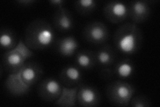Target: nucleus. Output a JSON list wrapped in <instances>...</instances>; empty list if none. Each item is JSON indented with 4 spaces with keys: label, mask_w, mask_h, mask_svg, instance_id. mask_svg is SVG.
Wrapping results in <instances>:
<instances>
[{
    "label": "nucleus",
    "mask_w": 160,
    "mask_h": 107,
    "mask_svg": "<svg viewBox=\"0 0 160 107\" xmlns=\"http://www.w3.org/2000/svg\"><path fill=\"white\" fill-rule=\"evenodd\" d=\"M101 103V95L93 86L81 84L78 86L77 104L82 107H95Z\"/></svg>",
    "instance_id": "6e6552de"
},
{
    "label": "nucleus",
    "mask_w": 160,
    "mask_h": 107,
    "mask_svg": "<svg viewBox=\"0 0 160 107\" xmlns=\"http://www.w3.org/2000/svg\"><path fill=\"white\" fill-rule=\"evenodd\" d=\"M136 93L133 85L123 80H116L109 83L106 88V94L111 104L118 106L129 105Z\"/></svg>",
    "instance_id": "20e7f679"
},
{
    "label": "nucleus",
    "mask_w": 160,
    "mask_h": 107,
    "mask_svg": "<svg viewBox=\"0 0 160 107\" xmlns=\"http://www.w3.org/2000/svg\"><path fill=\"white\" fill-rule=\"evenodd\" d=\"M112 68L114 76L122 80L132 78L136 71L134 62L129 58H125L118 61V62L115 63Z\"/></svg>",
    "instance_id": "dca6fc26"
},
{
    "label": "nucleus",
    "mask_w": 160,
    "mask_h": 107,
    "mask_svg": "<svg viewBox=\"0 0 160 107\" xmlns=\"http://www.w3.org/2000/svg\"><path fill=\"white\" fill-rule=\"evenodd\" d=\"M16 3L19 6L22 7H29L32 6L34 3H36V1L35 0H18Z\"/></svg>",
    "instance_id": "b1692460"
},
{
    "label": "nucleus",
    "mask_w": 160,
    "mask_h": 107,
    "mask_svg": "<svg viewBox=\"0 0 160 107\" xmlns=\"http://www.w3.org/2000/svg\"><path fill=\"white\" fill-rule=\"evenodd\" d=\"M23 41L32 50H44L54 45L56 41V33L48 22L36 19L28 25Z\"/></svg>",
    "instance_id": "f257e3e1"
},
{
    "label": "nucleus",
    "mask_w": 160,
    "mask_h": 107,
    "mask_svg": "<svg viewBox=\"0 0 160 107\" xmlns=\"http://www.w3.org/2000/svg\"><path fill=\"white\" fill-rule=\"evenodd\" d=\"M95 56H96V65H98L101 68L112 67L116 63V52L109 45H102L95 52Z\"/></svg>",
    "instance_id": "2eb2a0df"
},
{
    "label": "nucleus",
    "mask_w": 160,
    "mask_h": 107,
    "mask_svg": "<svg viewBox=\"0 0 160 107\" xmlns=\"http://www.w3.org/2000/svg\"><path fill=\"white\" fill-rule=\"evenodd\" d=\"M99 75L101 78L103 80L108 81L112 80L114 77L112 67L102 68L101 70H100Z\"/></svg>",
    "instance_id": "4be33fe9"
},
{
    "label": "nucleus",
    "mask_w": 160,
    "mask_h": 107,
    "mask_svg": "<svg viewBox=\"0 0 160 107\" xmlns=\"http://www.w3.org/2000/svg\"><path fill=\"white\" fill-rule=\"evenodd\" d=\"M59 80L66 87L78 86L82 84L83 80L82 70L75 64L67 65L60 72Z\"/></svg>",
    "instance_id": "9b49d317"
},
{
    "label": "nucleus",
    "mask_w": 160,
    "mask_h": 107,
    "mask_svg": "<svg viewBox=\"0 0 160 107\" xmlns=\"http://www.w3.org/2000/svg\"><path fill=\"white\" fill-rule=\"evenodd\" d=\"M33 56V50L28 48L23 40H19L16 47L3 54L1 66L8 73H15L18 72Z\"/></svg>",
    "instance_id": "7ed1b4c3"
},
{
    "label": "nucleus",
    "mask_w": 160,
    "mask_h": 107,
    "mask_svg": "<svg viewBox=\"0 0 160 107\" xmlns=\"http://www.w3.org/2000/svg\"><path fill=\"white\" fill-rule=\"evenodd\" d=\"M151 2L144 0L132 1L128 5L129 18L136 24H142L149 18L152 12Z\"/></svg>",
    "instance_id": "1a4fd4ad"
},
{
    "label": "nucleus",
    "mask_w": 160,
    "mask_h": 107,
    "mask_svg": "<svg viewBox=\"0 0 160 107\" xmlns=\"http://www.w3.org/2000/svg\"><path fill=\"white\" fill-rule=\"evenodd\" d=\"M78 86L69 88L63 86L61 94L54 102V104L62 107H73L77 104V93Z\"/></svg>",
    "instance_id": "a211bd4d"
},
{
    "label": "nucleus",
    "mask_w": 160,
    "mask_h": 107,
    "mask_svg": "<svg viewBox=\"0 0 160 107\" xmlns=\"http://www.w3.org/2000/svg\"><path fill=\"white\" fill-rule=\"evenodd\" d=\"M63 86L59 80L54 78H46L38 86L39 97L45 102H55L61 94Z\"/></svg>",
    "instance_id": "423d86ee"
},
{
    "label": "nucleus",
    "mask_w": 160,
    "mask_h": 107,
    "mask_svg": "<svg viewBox=\"0 0 160 107\" xmlns=\"http://www.w3.org/2000/svg\"><path fill=\"white\" fill-rule=\"evenodd\" d=\"M74 64L82 70H89L96 65L95 52L89 50H82L74 56Z\"/></svg>",
    "instance_id": "f3484780"
},
{
    "label": "nucleus",
    "mask_w": 160,
    "mask_h": 107,
    "mask_svg": "<svg viewBox=\"0 0 160 107\" xmlns=\"http://www.w3.org/2000/svg\"><path fill=\"white\" fill-rule=\"evenodd\" d=\"M23 82L32 86L42 79L44 71L42 65L34 61H28L17 72Z\"/></svg>",
    "instance_id": "9d476101"
},
{
    "label": "nucleus",
    "mask_w": 160,
    "mask_h": 107,
    "mask_svg": "<svg viewBox=\"0 0 160 107\" xmlns=\"http://www.w3.org/2000/svg\"><path fill=\"white\" fill-rule=\"evenodd\" d=\"M49 3L52 7L58 9L61 8H63L66 2L63 1V0H50Z\"/></svg>",
    "instance_id": "5701e85b"
},
{
    "label": "nucleus",
    "mask_w": 160,
    "mask_h": 107,
    "mask_svg": "<svg viewBox=\"0 0 160 107\" xmlns=\"http://www.w3.org/2000/svg\"><path fill=\"white\" fill-rule=\"evenodd\" d=\"M143 34L138 25L127 22L117 29L113 35V44L120 54L131 56L136 54L141 48Z\"/></svg>",
    "instance_id": "f03ea898"
},
{
    "label": "nucleus",
    "mask_w": 160,
    "mask_h": 107,
    "mask_svg": "<svg viewBox=\"0 0 160 107\" xmlns=\"http://www.w3.org/2000/svg\"><path fill=\"white\" fill-rule=\"evenodd\" d=\"M83 35L86 41L96 45L106 44L109 38V31L107 25L99 21L88 24L84 28Z\"/></svg>",
    "instance_id": "39448f33"
},
{
    "label": "nucleus",
    "mask_w": 160,
    "mask_h": 107,
    "mask_svg": "<svg viewBox=\"0 0 160 107\" xmlns=\"http://www.w3.org/2000/svg\"><path fill=\"white\" fill-rule=\"evenodd\" d=\"M129 105L132 107H149L152 106V102L146 96H133L130 100Z\"/></svg>",
    "instance_id": "412c9836"
},
{
    "label": "nucleus",
    "mask_w": 160,
    "mask_h": 107,
    "mask_svg": "<svg viewBox=\"0 0 160 107\" xmlns=\"http://www.w3.org/2000/svg\"><path fill=\"white\" fill-rule=\"evenodd\" d=\"M103 15L112 24H120L129 18L128 5L122 1L109 2L104 6Z\"/></svg>",
    "instance_id": "0eeeda50"
},
{
    "label": "nucleus",
    "mask_w": 160,
    "mask_h": 107,
    "mask_svg": "<svg viewBox=\"0 0 160 107\" xmlns=\"http://www.w3.org/2000/svg\"><path fill=\"white\" fill-rule=\"evenodd\" d=\"M98 7V2L94 0H78L74 2L76 12L82 16H88L93 13Z\"/></svg>",
    "instance_id": "aec40b11"
},
{
    "label": "nucleus",
    "mask_w": 160,
    "mask_h": 107,
    "mask_svg": "<svg viewBox=\"0 0 160 107\" xmlns=\"http://www.w3.org/2000/svg\"><path fill=\"white\" fill-rule=\"evenodd\" d=\"M54 46L56 52L60 56L69 58L77 53L79 44L74 35H69L56 40Z\"/></svg>",
    "instance_id": "ddd939ff"
},
{
    "label": "nucleus",
    "mask_w": 160,
    "mask_h": 107,
    "mask_svg": "<svg viewBox=\"0 0 160 107\" xmlns=\"http://www.w3.org/2000/svg\"><path fill=\"white\" fill-rule=\"evenodd\" d=\"M8 93L13 96H23L29 93L31 86L25 83L18 72L8 75L5 82Z\"/></svg>",
    "instance_id": "f8f14e48"
},
{
    "label": "nucleus",
    "mask_w": 160,
    "mask_h": 107,
    "mask_svg": "<svg viewBox=\"0 0 160 107\" xmlns=\"http://www.w3.org/2000/svg\"><path fill=\"white\" fill-rule=\"evenodd\" d=\"M53 27L58 31L68 32L74 27L73 15L65 7L56 9L53 16Z\"/></svg>",
    "instance_id": "4468645a"
},
{
    "label": "nucleus",
    "mask_w": 160,
    "mask_h": 107,
    "mask_svg": "<svg viewBox=\"0 0 160 107\" xmlns=\"http://www.w3.org/2000/svg\"><path fill=\"white\" fill-rule=\"evenodd\" d=\"M17 35L12 29L9 28H2L0 32V44L2 50L6 51L10 50L18 45Z\"/></svg>",
    "instance_id": "6ab92c4d"
}]
</instances>
